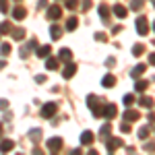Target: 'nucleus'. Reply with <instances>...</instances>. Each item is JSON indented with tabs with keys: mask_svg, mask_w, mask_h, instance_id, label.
I'll return each mask as SVG.
<instances>
[{
	"mask_svg": "<svg viewBox=\"0 0 155 155\" xmlns=\"http://www.w3.org/2000/svg\"><path fill=\"white\" fill-rule=\"evenodd\" d=\"M87 101H89V107H91L93 116L101 118V116H104V107H101V104H97V97L95 95H89V97H87Z\"/></svg>",
	"mask_w": 155,
	"mask_h": 155,
	"instance_id": "nucleus-1",
	"label": "nucleus"
},
{
	"mask_svg": "<svg viewBox=\"0 0 155 155\" xmlns=\"http://www.w3.org/2000/svg\"><path fill=\"white\" fill-rule=\"evenodd\" d=\"M56 112H58V106L54 101H48V104H44V107H41V116L44 118H52Z\"/></svg>",
	"mask_w": 155,
	"mask_h": 155,
	"instance_id": "nucleus-2",
	"label": "nucleus"
},
{
	"mask_svg": "<svg viewBox=\"0 0 155 155\" xmlns=\"http://www.w3.org/2000/svg\"><path fill=\"white\" fill-rule=\"evenodd\" d=\"M46 147H48V151H60L62 149V139L60 137H52V139H48V143H46Z\"/></svg>",
	"mask_w": 155,
	"mask_h": 155,
	"instance_id": "nucleus-3",
	"label": "nucleus"
},
{
	"mask_svg": "<svg viewBox=\"0 0 155 155\" xmlns=\"http://www.w3.org/2000/svg\"><path fill=\"white\" fill-rule=\"evenodd\" d=\"M62 17V8H60V4H52L48 8V19L50 21H56V19H60Z\"/></svg>",
	"mask_w": 155,
	"mask_h": 155,
	"instance_id": "nucleus-4",
	"label": "nucleus"
},
{
	"mask_svg": "<svg viewBox=\"0 0 155 155\" xmlns=\"http://www.w3.org/2000/svg\"><path fill=\"white\" fill-rule=\"evenodd\" d=\"M137 31H139L141 35H147V33H149V23H147L145 17H139V19H137Z\"/></svg>",
	"mask_w": 155,
	"mask_h": 155,
	"instance_id": "nucleus-5",
	"label": "nucleus"
},
{
	"mask_svg": "<svg viewBox=\"0 0 155 155\" xmlns=\"http://www.w3.org/2000/svg\"><path fill=\"white\" fill-rule=\"evenodd\" d=\"M74 72H77V64L74 62H66V66L62 71V77L64 79H71V77H74Z\"/></svg>",
	"mask_w": 155,
	"mask_h": 155,
	"instance_id": "nucleus-6",
	"label": "nucleus"
},
{
	"mask_svg": "<svg viewBox=\"0 0 155 155\" xmlns=\"http://www.w3.org/2000/svg\"><path fill=\"white\" fill-rule=\"evenodd\" d=\"M116 112H118V110H116L114 104H106V106H104V116H106V118H114Z\"/></svg>",
	"mask_w": 155,
	"mask_h": 155,
	"instance_id": "nucleus-7",
	"label": "nucleus"
},
{
	"mask_svg": "<svg viewBox=\"0 0 155 155\" xmlns=\"http://www.w3.org/2000/svg\"><path fill=\"white\" fill-rule=\"evenodd\" d=\"M106 147H107V151H110V153H114L118 147H122V141H120V139H110V141L106 143Z\"/></svg>",
	"mask_w": 155,
	"mask_h": 155,
	"instance_id": "nucleus-8",
	"label": "nucleus"
},
{
	"mask_svg": "<svg viewBox=\"0 0 155 155\" xmlns=\"http://www.w3.org/2000/svg\"><path fill=\"white\" fill-rule=\"evenodd\" d=\"M58 58L64 60V62H71V60H72V52H71L68 48H62V50L58 52Z\"/></svg>",
	"mask_w": 155,
	"mask_h": 155,
	"instance_id": "nucleus-9",
	"label": "nucleus"
},
{
	"mask_svg": "<svg viewBox=\"0 0 155 155\" xmlns=\"http://www.w3.org/2000/svg\"><path fill=\"white\" fill-rule=\"evenodd\" d=\"M101 85L107 87V89H110V87H114V85H116V77H114V74H106V77L101 79Z\"/></svg>",
	"mask_w": 155,
	"mask_h": 155,
	"instance_id": "nucleus-10",
	"label": "nucleus"
},
{
	"mask_svg": "<svg viewBox=\"0 0 155 155\" xmlns=\"http://www.w3.org/2000/svg\"><path fill=\"white\" fill-rule=\"evenodd\" d=\"M93 139H95V137H93V132H91V130H85L83 134H81V143H83V145H91V143H93Z\"/></svg>",
	"mask_w": 155,
	"mask_h": 155,
	"instance_id": "nucleus-11",
	"label": "nucleus"
},
{
	"mask_svg": "<svg viewBox=\"0 0 155 155\" xmlns=\"http://www.w3.org/2000/svg\"><path fill=\"white\" fill-rule=\"evenodd\" d=\"M25 15H27V11H25L23 6H15V11H12V17H15L17 21H21V19H25Z\"/></svg>",
	"mask_w": 155,
	"mask_h": 155,
	"instance_id": "nucleus-12",
	"label": "nucleus"
},
{
	"mask_svg": "<svg viewBox=\"0 0 155 155\" xmlns=\"http://www.w3.org/2000/svg\"><path fill=\"white\" fill-rule=\"evenodd\" d=\"M124 120H128V122L139 120V112H137V110H126V112H124Z\"/></svg>",
	"mask_w": 155,
	"mask_h": 155,
	"instance_id": "nucleus-13",
	"label": "nucleus"
},
{
	"mask_svg": "<svg viewBox=\"0 0 155 155\" xmlns=\"http://www.w3.org/2000/svg\"><path fill=\"white\" fill-rule=\"evenodd\" d=\"M50 35H52V39H60V37H62V27H58V25H52Z\"/></svg>",
	"mask_w": 155,
	"mask_h": 155,
	"instance_id": "nucleus-14",
	"label": "nucleus"
},
{
	"mask_svg": "<svg viewBox=\"0 0 155 155\" xmlns=\"http://www.w3.org/2000/svg\"><path fill=\"white\" fill-rule=\"evenodd\" d=\"M50 52H52L50 46H39V48H37V56H39V58H48Z\"/></svg>",
	"mask_w": 155,
	"mask_h": 155,
	"instance_id": "nucleus-15",
	"label": "nucleus"
},
{
	"mask_svg": "<svg viewBox=\"0 0 155 155\" xmlns=\"http://www.w3.org/2000/svg\"><path fill=\"white\" fill-rule=\"evenodd\" d=\"M126 12H128V11H126L122 4H116V6H114V15H116L118 19H124V17H126Z\"/></svg>",
	"mask_w": 155,
	"mask_h": 155,
	"instance_id": "nucleus-16",
	"label": "nucleus"
},
{
	"mask_svg": "<svg viewBox=\"0 0 155 155\" xmlns=\"http://www.w3.org/2000/svg\"><path fill=\"white\" fill-rule=\"evenodd\" d=\"M33 48H37V41H35V39H31V41H29V44H27V46L21 50V56H27V54H29Z\"/></svg>",
	"mask_w": 155,
	"mask_h": 155,
	"instance_id": "nucleus-17",
	"label": "nucleus"
},
{
	"mask_svg": "<svg viewBox=\"0 0 155 155\" xmlns=\"http://www.w3.org/2000/svg\"><path fill=\"white\" fill-rule=\"evenodd\" d=\"M12 149H15V143H12V141H2V143H0V151H2V153L12 151Z\"/></svg>",
	"mask_w": 155,
	"mask_h": 155,
	"instance_id": "nucleus-18",
	"label": "nucleus"
},
{
	"mask_svg": "<svg viewBox=\"0 0 155 155\" xmlns=\"http://www.w3.org/2000/svg\"><path fill=\"white\" fill-rule=\"evenodd\" d=\"M145 71H147V64H137V66H134V71H132L130 74H132V77H141Z\"/></svg>",
	"mask_w": 155,
	"mask_h": 155,
	"instance_id": "nucleus-19",
	"label": "nucleus"
},
{
	"mask_svg": "<svg viewBox=\"0 0 155 155\" xmlns=\"http://www.w3.org/2000/svg\"><path fill=\"white\" fill-rule=\"evenodd\" d=\"M143 52H145L143 44H134V46H132V56H143Z\"/></svg>",
	"mask_w": 155,
	"mask_h": 155,
	"instance_id": "nucleus-20",
	"label": "nucleus"
},
{
	"mask_svg": "<svg viewBox=\"0 0 155 155\" xmlns=\"http://www.w3.org/2000/svg\"><path fill=\"white\" fill-rule=\"evenodd\" d=\"M147 87H149V83H147V81H137V83H134V91L143 93V91L147 89Z\"/></svg>",
	"mask_w": 155,
	"mask_h": 155,
	"instance_id": "nucleus-21",
	"label": "nucleus"
},
{
	"mask_svg": "<svg viewBox=\"0 0 155 155\" xmlns=\"http://www.w3.org/2000/svg\"><path fill=\"white\" fill-rule=\"evenodd\" d=\"M77 25H79L77 17H71V19L66 21V29H68V31H74V29H77Z\"/></svg>",
	"mask_w": 155,
	"mask_h": 155,
	"instance_id": "nucleus-22",
	"label": "nucleus"
},
{
	"mask_svg": "<svg viewBox=\"0 0 155 155\" xmlns=\"http://www.w3.org/2000/svg\"><path fill=\"white\" fill-rule=\"evenodd\" d=\"M46 66H48V71H56V68H58V60L56 58H48L46 60Z\"/></svg>",
	"mask_w": 155,
	"mask_h": 155,
	"instance_id": "nucleus-23",
	"label": "nucleus"
},
{
	"mask_svg": "<svg viewBox=\"0 0 155 155\" xmlns=\"http://www.w3.org/2000/svg\"><path fill=\"white\" fill-rule=\"evenodd\" d=\"M139 104L149 110V107H153V99H151V97H141V99H139Z\"/></svg>",
	"mask_w": 155,
	"mask_h": 155,
	"instance_id": "nucleus-24",
	"label": "nucleus"
},
{
	"mask_svg": "<svg viewBox=\"0 0 155 155\" xmlns=\"http://www.w3.org/2000/svg\"><path fill=\"white\" fill-rule=\"evenodd\" d=\"M107 15H110V8H107V4H99V17H101V19L106 21Z\"/></svg>",
	"mask_w": 155,
	"mask_h": 155,
	"instance_id": "nucleus-25",
	"label": "nucleus"
},
{
	"mask_svg": "<svg viewBox=\"0 0 155 155\" xmlns=\"http://www.w3.org/2000/svg\"><path fill=\"white\" fill-rule=\"evenodd\" d=\"M11 33H12L15 39H19V41H21V39L25 37V29H11Z\"/></svg>",
	"mask_w": 155,
	"mask_h": 155,
	"instance_id": "nucleus-26",
	"label": "nucleus"
},
{
	"mask_svg": "<svg viewBox=\"0 0 155 155\" xmlns=\"http://www.w3.org/2000/svg\"><path fill=\"white\" fill-rule=\"evenodd\" d=\"M0 54H2V56H8V54H11V44H2V46H0Z\"/></svg>",
	"mask_w": 155,
	"mask_h": 155,
	"instance_id": "nucleus-27",
	"label": "nucleus"
},
{
	"mask_svg": "<svg viewBox=\"0 0 155 155\" xmlns=\"http://www.w3.org/2000/svg\"><path fill=\"white\" fill-rule=\"evenodd\" d=\"M39 134H41V130H39V128H33V130L29 132V137H31V141H39Z\"/></svg>",
	"mask_w": 155,
	"mask_h": 155,
	"instance_id": "nucleus-28",
	"label": "nucleus"
},
{
	"mask_svg": "<svg viewBox=\"0 0 155 155\" xmlns=\"http://www.w3.org/2000/svg\"><path fill=\"white\" fill-rule=\"evenodd\" d=\"M132 101H134V95H130V93H128V95H124V106H126V107H130Z\"/></svg>",
	"mask_w": 155,
	"mask_h": 155,
	"instance_id": "nucleus-29",
	"label": "nucleus"
},
{
	"mask_svg": "<svg viewBox=\"0 0 155 155\" xmlns=\"http://www.w3.org/2000/svg\"><path fill=\"white\" fill-rule=\"evenodd\" d=\"M11 29H12L11 23H2L0 25V33H11Z\"/></svg>",
	"mask_w": 155,
	"mask_h": 155,
	"instance_id": "nucleus-30",
	"label": "nucleus"
},
{
	"mask_svg": "<svg viewBox=\"0 0 155 155\" xmlns=\"http://www.w3.org/2000/svg\"><path fill=\"white\" fill-rule=\"evenodd\" d=\"M77 4H79V0H66V8H71V11L77 8Z\"/></svg>",
	"mask_w": 155,
	"mask_h": 155,
	"instance_id": "nucleus-31",
	"label": "nucleus"
},
{
	"mask_svg": "<svg viewBox=\"0 0 155 155\" xmlns=\"http://www.w3.org/2000/svg\"><path fill=\"white\" fill-rule=\"evenodd\" d=\"M147 134H149V128H141V130H139V139L145 141V139H147Z\"/></svg>",
	"mask_w": 155,
	"mask_h": 155,
	"instance_id": "nucleus-32",
	"label": "nucleus"
},
{
	"mask_svg": "<svg viewBox=\"0 0 155 155\" xmlns=\"http://www.w3.org/2000/svg\"><path fill=\"white\" fill-rule=\"evenodd\" d=\"M141 4H143V2H141V0H132L130 8H132V11H139V8H141Z\"/></svg>",
	"mask_w": 155,
	"mask_h": 155,
	"instance_id": "nucleus-33",
	"label": "nucleus"
},
{
	"mask_svg": "<svg viewBox=\"0 0 155 155\" xmlns=\"http://www.w3.org/2000/svg\"><path fill=\"white\" fill-rule=\"evenodd\" d=\"M110 130H112V124H104V126H101V130H99V134H107Z\"/></svg>",
	"mask_w": 155,
	"mask_h": 155,
	"instance_id": "nucleus-34",
	"label": "nucleus"
},
{
	"mask_svg": "<svg viewBox=\"0 0 155 155\" xmlns=\"http://www.w3.org/2000/svg\"><path fill=\"white\" fill-rule=\"evenodd\" d=\"M120 130H122V132H130V124H128V122H122Z\"/></svg>",
	"mask_w": 155,
	"mask_h": 155,
	"instance_id": "nucleus-35",
	"label": "nucleus"
},
{
	"mask_svg": "<svg viewBox=\"0 0 155 155\" xmlns=\"http://www.w3.org/2000/svg\"><path fill=\"white\" fill-rule=\"evenodd\" d=\"M0 11H2V12L8 11V4H6V0H0Z\"/></svg>",
	"mask_w": 155,
	"mask_h": 155,
	"instance_id": "nucleus-36",
	"label": "nucleus"
},
{
	"mask_svg": "<svg viewBox=\"0 0 155 155\" xmlns=\"http://www.w3.org/2000/svg\"><path fill=\"white\" fill-rule=\"evenodd\" d=\"M89 6H91V0H83V11H89Z\"/></svg>",
	"mask_w": 155,
	"mask_h": 155,
	"instance_id": "nucleus-37",
	"label": "nucleus"
},
{
	"mask_svg": "<svg viewBox=\"0 0 155 155\" xmlns=\"http://www.w3.org/2000/svg\"><path fill=\"white\" fill-rule=\"evenodd\" d=\"M6 106H8V101L6 99H0V110H6Z\"/></svg>",
	"mask_w": 155,
	"mask_h": 155,
	"instance_id": "nucleus-38",
	"label": "nucleus"
},
{
	"mask_svg": "<svg viewBox=\"0 0 155 155\" xmlns=\"http://www.w3.org/2000/svg\"><path fill=\"white\" fill-rule=\"evenodd\" d=\"M106 64H107V66H114V64H116V58H107Z\"/></svg>",
	"mask_w": 155,
	"mask_h": 155,
	"instance_id": "nucleus-39",
	"label": "nucleus"
},
{
	"mask_svg": "<svg viewBox=\"0 0 155 155\" xmlns=\"http://www.w3.org/2000/svg\"><path fill=\"white\" fill-rule=\"evenodd\" d=\"M95 39H97V41H106V35H104V33H97Z\"/></svg>",
	"mask_w": 155,
	"mask_h": 155,
	"instance_id": "nucleus-40",
	"label": "nucleus"
},
{
	"mask_svg": "<svg viewBox=\"0 0 155 155\" xmlns=\"http://www.w3.org/2000/svg\"><path fill=\"white\" fill-rule=\"evenodd\" d=\"M35 81H37V83H44V81H46V77H44V74H37Z\"/></svg>",
	"mask_w": 155,
	"mask_h": 155,
	"instance_id": "nucleus-41",
	"label": "nucleus"
},
{
	"mask_svg": "<svg viewBox=\"0 0 155 155\" xmlns=\"http://www.w3.org/2000/svg\"><path fill=\"white\" fill-rule=\"evenodd\" d=\"M39 6L44 8V6H48V0H39Z\"/></svg>",
	"mask_w": 155,
	"mask_h": 155,
	"instance_id": "nucleus-42",
	"label": "nucleus"
},
{
	"mask_svg": "<svg viewBox=\"0 0 155 155\" xmlns=\"http://www.w3.org/2000/svg\"><path fill=\"white\" fill-rule=\"evenodd\" d=\"M149 62H151V64H155V52L151 54V56H149Z\"/></svg>",
	"mask_w": 155,
	"mask_h": 155,
	"instance_id": "nucleus-43",
	"label": "nucleus"
},
{
	"mask_svg": "<svg viewBox=\"0 0 155 155\" xmlns=\"http://www.w3.org/2000/svg\"><path fill=\"white\" fill-rule=\"evenodd\" d=\"M4 66H6V62H4V60H0V68H4Z\"/></svg>",
	"mask_w": 155,
	"mask_h": 155,
	"instance_id": "nucleus-44",
	"label": "nucleus"
},
{
	"mask_svg": "<svg viewBox=\"0 0 155 155\" xmlns=\"http://www.w3.org/2000/svg\"><path fill=\"white\" fill-rule=\"evenodd\" d=\"M0 132H2V126H0Z\"/></svg>",
	"mask_w": 155,
	"mask_h": 155,
	"instance_id": "nucleus-45",
	"label": "nucleus"
},
{
	"mask_svg": "<svg viewBox=\"0 0 155 155\" xmlns=\"http://www.w3.org/2000/svg\"><path fill=\"white\" fill-rule=\"evenodd\" d=\"M153 29H155V23H153Z\"/></svg>",
	"mask_w": 155,
	"mask_h": 155,
	"instance_id": "nucleus-46",
	"label": "nucleus"
}]
</instances>
